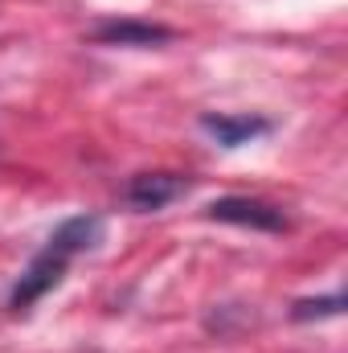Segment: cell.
I'll return each instance as SVG.
<instances>
[{"label": "cell", "mask_w": 348, "mask_h": 353, "mask_svg": "<svg viewBox=\"0 0 348 353\" xmlns=\"http://www.w3.org/2000/svg\"><path fill=\"white\" fill-rule=\"evenodd\" d=\"M102 243V218L98 214H74L66 222H58V230L41 243V251L25 263V271L17 275L12 292H8V312H29L37 300H45L62 279L74 259H83L87 251H94Z\"/></svg>", "instance_id": "1"}, {"label": "cell", "mask_w": 348, "mask_h": 353, "mask_svg": "<svg viewBox=\"0 0 348 353\" xmlns=\"http://www.w3.org/2000/svg\"><path fill=\"white\" fill-rule=\"evenodd\" d=\"M205 218L209 222H226V226H242V230H259V234H283L291 222L279 205L262 201V197H242V193H230V197H217L205 205Z\"/></svg>", "instance_id": "2"}, {"label": "cell", "mask_w": 348, "mask_h": 353, "mask_svg": "<svg viewBox=\"0 0 348 353\" xmlns=\"http://www.w3.org/2000/svg\"><path fill=\"white\" fill-rule=\"evenodd\" d=\"M197 128H201L217 148L234 152V148H246V144H254L262 136H270V132H274V119H266L259 111H205V115L197 119Z\"/></svg>", "instance_id": "3"}, {"label": "cell", "mask_w": 348, "mask_h": 353, "mask_svg": "<svg viewBox=\"0 0 348 353\" xmlns=\"http://www.w3.org/2000/svg\"><path fill=\"white\" fill-rule=\"evenodd\" d=\"M176 33L160 21H144V17H102L90 29L94 46H123V50H156L168 46Z\"/></svg>", "instance_id": "4"}, {"label": "cell", "mask_w": 348, "mask_h": 353, "mask_svg": "<svg viewBox=\"0 0 348 353\" xmlns=\"http://www.w3.org/2000/svg\"><path fill=\"white\" fill-rule=\"evenodd\" d=\"M188 189H193V181L184 173H164V169H156V173H135L123 185V205L135 210V214H156V210L180 201Z\"/></svg>", "instance_id": "5"}, {"label": "cell", "mask_w": 348, "mask_h": 353, "mask_svg": "<svg viewBox=\"0 0 348 353\" xmlns=\"http://www.w3.org/2000/svg\"><path fill=\"white\" fill-rule=\"evenodd\" d=\"M345 312V292H328V296H307L291 304V321L295 325H312V321H332Z\"/></svg>", "instance_id": "6"}]
</instances>
